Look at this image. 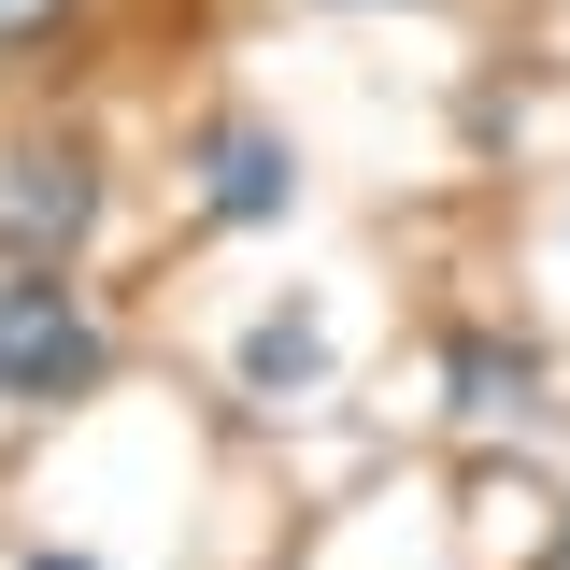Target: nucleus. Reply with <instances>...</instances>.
Here are the masks:
<instances>
[{
	"label": "nucleus",
	"mask_w": 570,
	"mask_h": 570,
	"mask_svg": "<svg viewBox=\"0 0 570 570\" xmlns=\"http://www.w3.org/2000/svg\"><path fill=\"white\" fill-rule=\"evenodd\" d=\"M285 186H299V157H285L272 129H214V214H228V228L285 214Z\"/></svg>",
	"instance_id": "4"
},
{
	"label": "nucleus",
	"mask_w": 570,
	"mask_h": 570,
	"mask_svg": "<svg viewBox=\"0 0 570 570\" xmlns=\"http://www.w3.org/2000/svg\"><path fill=\"white\" fill-rule=\"evenodd\" d=\"M86 371H100L86 299H71L58 272H14L0 285V385H14V400H58V385H86Z\"/></svg>",
	"instance_id": "1"
},
{
	"label": "nucleus",
	"mask_w": 570,
	"mask_h": 570,
	"mask_svg": "<svg viewBox=\"0 0 570 570\" xmlns=\"http://www.w3.org/2000/svg\"><path fill=\"white\" fill-rule=\"evenodd\" d=\"M314 385H328V328H314L299 299L257 314V328H243V400H314Z\"/></svg>",
	"instance_id": "3"
},
{
	"label": "nucleus",
	"mask_w": 570,
	"mask_h": 570,
	"mask_svg": "<svg viewBox=\"0 0 570 570\" xmlns=\"http://www.w3.org/2000/svg\"><path fill=\"white\" fill-rule=\"evenodd\" d=\"M528 385H542L528 356H499V343H456V400H471V414H528Z\"/></svg>",
	"instance_id": "5"
},
{
	"label": "nucleus",
	"mask_w": 570,
	"mask_h": 570,
	"mask_svg": "<svg viewBox=\"0 0 570 570\" xmlns=\"http://www.w3.org/2000/svg\"><path fill=\"white\" fill-rule=\"evenodd\" d=\"M43 14H58V0H0V43H29V29H43Z\"/></svg>",
	"instance_id": "6"
},
{
	"label": "nucleus",
	"mask_w": 570,
	"mask_h": 570,
	"mask_svg": "<svg viewBox=\"0 0 570 570\" xmlns=\"http://www.w3.org/2000/svg\"><path fill=\"white\" fill-rule=\"evenodd\" d=\"M86 228H100V171H86V157H14V171H0V243H14V272H71Z\"/></svg>",
	"instance_id": "2"
},
{
	"label": "nucleus",
	"mask_w": 570,
	"mask_h": 570,
	"mask_svg": "<svg viewBox=\"0 0 570 570\" xmlns=\"http://www.w3.org/2000/svg\"><path fill=\"white\" fill-rule=\"evenodd\" d=\"M29 570H100V557H29Z\"/></svg>",
	"instance_id": "7"
}]
</instances>
